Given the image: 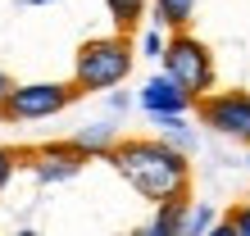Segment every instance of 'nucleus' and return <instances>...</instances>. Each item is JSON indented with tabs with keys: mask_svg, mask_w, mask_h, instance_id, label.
<instances>
[{
	"mask_svg": "<svg viewBox=\"0 0 250 236\" xmlns=\"http://www.w3.org/2000/svg\"><path fill=\"white\" fill-rule=\"evenodd\" d=\"M187 209H191V200H164V204H155L150 236H182V227H187Z\"/></svg>",
	"mask_w": 250,
	"mask_h": 236,
	"instance_id": "nucleus-8",
	"label": "nucleus"
},
{
	"mask_svg": "<svg viewBox=\"0 0 250 236\" xmlns=\"http://www.w3.org/2000/svg\"><path fill=\"white\" fill-rule=\"evenodd\" d=\"M114 141H119V137H114V127H105V123H96V127H86V132H78V137H73V145H78V150L100 155V159L109 155V145H114Z\"/></svg>",
	"mask_w": 250,
	"mask_h": 236,
	"instance_id": "nucleus-12",
	"label": "nucleus"
},
{
	"mask_svg": "<svg viewBox=\"0 0 250 236\" xmlns=\"http://www.w3.org/2000/svg\"><path fill=\"white\" fill-rule=\"evenodd\" d=\"M200 127L250 145V91H205L196 100Z\"/></svg>",
	"mask_w": 250,
	"mask_h": 236,
	"instance_id": "nucleus-5",
	"label": "nucleus"
},
{
	"mask_svg": "<svg viewBox=\"0 0 250 236\" xmlns=\"http://www.w3.org/2000/svg\"><path fill=\"white\" fill-rule=\"evenodd\" d=\"M214 236H250V200L232 204L228 218H218V223H214Z\"/></svg>",
	"mask_w": 250,
	"mask_h": 236,
	"instance_id": "nucleus-13",
	"label": "nucleus"
},
{
	"mask_svg": "<svg viewBox=\"0 0 250 236\" xmlns=\"http://www.w3.org/2000/svg\"><path fill=\"white\" fill-rule=\"evenodd\" d=\"M214 223H218V218H214V209H209V204H196V200H191L182 236H196V232H214Z\"/></svg>",
	"mask_w": 250,
	"mask_h": 236,
	"instance_id": "nucleus-14",
	"label": "nucleus"
},
{
	"mask_svg": "<svg viewBox=\"0 0 250 236\" xmlns=\"http://www.w3.org/2000/svg\"><path fill=\"white\" fill-rule=\"evenodd\" d=\"M23 5H55V0H23Z\"/></svg>",
	"mask_w": 250,
	"mask_h": 236,
	"instance_id": "nucleus-18",
	"label": "nucleus"
},
{
	"mask_svg": "<svg viewBox=\"0 0 250 236\" xmlns=\"http://www.w3.org/2000/svg\"><path fill=\"white\" fill-rule=\"evenodd\" d=\"M159 64H164V73L173 82H182L196 100L205 91H214V55H209V46H205L191 27L168 32V46H164V55H159Z\"/></svg>",
	"mask_w": 250,
	"mask_h": 236,
	"instance_id": "nucleus-3",
	"label": "nucleus"
},
{
	"mask_svg": "<svg viewBox=\"0 0 250 236\" xmlns=\"http://www.w3.org/2000/svg\"><path fill=\"white\" fill-rule=\"evenodd\" d=\"M82 91L68 82H14V91L0 105L5 123H41V118H55L60 109H68Z\"/></svg>",
	"mask_w": 250,
	"mask_h": 236,
	"instance_id": "nucleus-4",
	"label": "nucleus"
},
{
	"mask_svg": "<svg viewBox=\"0 0 250 236\" xmlns=\"http://www.w3.org/2000/svg\"><path fill=\"white\" fill-rule=\"evenodd\" d=\"M146 5L150 0H105V9H109V19L119 32H137L141 19H146Z\"/></svg>",
	"mask_w": 250,
	"mask_h": 236,
	"instance_id": "nucleus-10",
	"label": "nucleus"
},
{
	"mask_svg": "<svg viewBox=\"0 0 250 236\" xmlns=\"http://www.w3.org/2000/svg\"><path fill=\"white\" fill-rule=\"evenodd\" d=\"M105 164L150 204L191 200V159L168 137H119L109 145Z\"/></svg>",
	"mask_w": 250,
	"mask_h": 236,
	"instance_id": "nucleus-1",
	"label": "nucleus"
},
{
	"mask_svg": "<svg viewBox=\"0 0 250 236\" xmlns=\"http://www.w3.org/2000/svg\"><path fill=\"white\" fill-rule=\"evenodd\" d=\"M132 59H137L132 32H119V27H114L109 37H91V41L78 46V55H73V86H78L82 96L114 91L119 82H127Z\"/></svg>",
	"mask_w": 250,
	"mask_h": 236,
	"instance_id": "nucleus-2",
	"label": "nucleus"
},
{
	"mask_svg": "<svg viewBox=\"0 0 250 236\" xmlns=\"http://www.w3.org/2000/svg\"><path fill=\"white\" fill-rule=\"evenodd\" d=\"M86 150H78L68 141H46V145H32V150H23V168L37 177L41 186H60V182H73L82 168H86Z\"/></svg>",
	"mask_w": 250,
	"mask_h": 236,
	"instance_id": "nucleus-6",
	"label": "nucleus"
},
{
	"mask_svg": "<svg viewBox=\"0 0 250 236\" xmlns=\"http://www.w3.org/2000/svg\"><path fill=\"white\" fill-rule=\"evenodd\" d=\"M9 91H14V78H9L5 68H0V105H5V96H9Z\"/></svg>",
	"mask_w": 250,
	"mask_h": 236,
	"instance_id": "nucleus-17",
	"label": "nucleus"
},
{
	"mask_svg": "<svg viewBox=\"0 0 250 236\" xmlns=\"http://www.w3.org/2000/svg\"><path fill=\"white\" fill-rule=\"evenodd\" d=\"M150 5H155V23L168 32H182L196 19V0H150Z\"/></svg>",
	"mask_w": 250,
	"mask_h": 236,
	"instance_id": "nucleus-9",
	"label": "nucleus"
},
{
	"mask_svg": "<svg viewBox=\"0 0 250 236\" xmlns=\"http://www.w3.org/2000/svg\"><path fill=\"white\" fill-rule=\"evenodd\" d=\"M164 46H168V37L159 32V27H150V32H141V55L159 59V55H164Z\"/></svg>",
	"mask_w": 250,
	"mask_h": 236,
	"instance_id": "nucleus-16",
	"label": "nucleus"
},
{
	"mask_svg": "<svg viewBox=\"0 0 250 236\" xmlns=\"http://www.w3.org/2000/svg\"><path fill=\"white\" fill-rule=\"evenodd\" d=\"M23 168V150H14V145H0V196H5V186L14 182V173Z\"/></svg>",
	"mask_w": 250,
	"mask_h": 236,
	"instance_id": "nucleus-15",
	"label": "nucleus"
},
{
	"mask_svg": "<svg viewBox=\"0 0 250 236\" xmlns=\"http://www.w3.org/2000/svg\"><path fill=\"white\" fill-rule=\"evenodd\" d=\"M155 127H159V137H168L173 145H182L187 155L196 150V132L187 127V118H182V114H155Z\"/></svg>",
	"mask_w": 250,
	"mask_h": 236,
	"instance_id": "nucleus-11",
	"label": "nucleus"
},
{
	"mask_svg": "<svg viewBox=\"0 0 250 236\" xmlns=\"http://www.w3.org/2000/svg\"><path fill=\"white\" fill-rule=\"evenodd\" d=\"M137 100H141V109L150 118L155 114H187V109H196V96H191L182 82H173L168 73H155V78L141 86Z\"/></svg>",
	"mask_w": 250,
	"mask_h": 236,
	"instance_id": "nucleus-7",
	"label": "nucleus"
}]
</instances>
